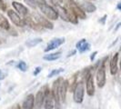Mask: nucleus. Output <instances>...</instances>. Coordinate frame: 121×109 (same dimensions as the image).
<instances>
[{
    "mask_svg": "<svg viewBox=\"0 0 121 109\" xmlns=\"http://www.w3.org/2000/svg\"><path fill=\"white\" fill-rule=\"evenodd\" d=\"M11 109H21V106H20L18 104H17V105H15Z\"/></svg>",
    "mask_w": 121,
    "mask_h": 109,
    "instance_id": "f704fd0d",
    "label": "nucleus"
},
{
    "mask_svg": "<svg viewBox=\"0 0 121 109\" xmlns=\"http://www.w3.org/2000/svg\"><path fill=\"white\" fill-rule=\"evenodd\" d=\"M0 27L5 30H9V28H10V25H9L8 20L1 14H0Z\"/></svg>",
    "mask_w": 121,
    "mask_h": 109,
    "instance_id": "4be33fe9",
    "label": "nucleus"
},
{
    "mask_svg": "<svg viewBox=\"0 0 121 109\" xmlns=\"http://www.w3.org/2000/svg\"><path fill=\"white\" fill-rule=\"evenodd\" d=\"M67 90H68V82L67 80H63L59 86V97H60V101L63 103L66 101Z\"/></svg>",
    "mask_w": 121,
    "mask_h": 109,
    "instance_id": "ddd939ff",
    "label": "nucleus"
},
{
    "mask_svg": "<svg viewBox=\"0 0 121 109\" xmlns=\"http://www.w3.org/2000/svg\"><path fill=\"white\" fill-rule=\"evenodd\" d=\"M35 106V96L33 94L28 95L22 104L21 109H34Z\"/></svg>",
    "mask_w": 121,
    "mask_h": 109,
    "instance_id": "f8f14e48",
    "label": "nucleus"
},
{
    "mask_svg": "<svg viewBox=\"0 0 121 109\" xmlns=\"http://www.w3.org/2000/svg\"><path fill=\"white\" fill-rule=\"evenodd\" d=\"M73 93H74V95H73L74 101L78 104L82 103L83 99H84V95H85V85H84L83 80L78 82V85L76 86V88L74 89Z\"/></svg>",
    "mask_w": 121,
    "mask_h": 109,
    "instance_id": "7ed1b4c3",
    "label": "nucleus"
},
{
    "mask_svg": "<svg viewBox=\"0 0 121 109\" xmlns=\"http://www.w3.org/2000/svg\"><path fill=\"white\" fill-rule=\"evenodd\" d=\"M46 4H48V5H49V6H53V7H55L56 6V5L54 4V2L52 1V0H43Z\"/></svg>",
    "mask_w": 121,
    "mask_h": 109,
    "instance_id": "c85d7f7f",
    "label": "nucleus"
},
{
    "mask_svg": "<svg viewBox=\"0 0 121 109\" xmlns=\"http://www.w3.org/2000/svg\"><path fill=\"white\" fill-rule=\"evenodd\" d=\"M97 54V51H95L94 53H92V54H91V55H90V60L92 61V62L94 61V59H95V57H96Z\"/></svg>",
    "mask_w": 121,
    "mask_h": 109,
    "instance_id": "c756f323",
    "label": "nucleus"
},
{
    "mask_svg": "<svg viewBox=\"0 0 121 109\" xmlns=\"http://www.w3.org/2000/svg\"><path fill=\"white\" fill-rule=\"evenodd\" d=\"M117 10H121V1L117 5Z\"/></svg>",
    "mask_w": 121,
    "mask_h": 109,
    "instance_id": "4c0bfd02",
    "label": "nucleus"
},
{
    "mask_svg": "<svg viewBox=\"0 0 121 109\" xmlns=\"http://www.w3.org/2000/svg\"><path fill=\"white\" fill-rule=\"evenodd\" d=\"M79 6L84 10L85 13H93L97 10V6H95L94 4H92L91 2H89V1H86V0L81 2V4L79 5Z\"/></svg>",
    "mask_w": 121,
    "mask_h": 109,
    "instance_id": "4468645a",
    "label": "nucleus"
},
{
    "mask_svg": "<svg viewBox=\"0 0 121 109\" xmlns=\"http://www.w3.org/2000/svg\"><path fill=\"white\" fill-rule=\"evenodd\" d=\"M90 44L89 43L86 42V40L85 38H83V39H81V40H79L78 42L77 43V45H76V47L77 49L79 51V53H84V52H86V51H88L89 49H90Z\"/></svg>",
    "mask_w": 121,
    "mask_h": 109,
    "instance_id": "2eb2a0df",
    "label": "nucleus"
},
{
    "mask_svg": "<svg viewBox=\"0 0 121 109\" xmlns=\"http://www.w3.org/2000/svg\"><path fill=\"white\" fill-rule=\"evenodd\" d=\"M44 100H45V94H44L43 90H39L37 92L36 98H35V104H36L37 108H40L44 105Z\"/></svg>",
    "mask_w": 121,
    "mask_h": 109,
    "instance_id": "6ab92c4d",
    "label": "nucleus"
},
{
    "mask_svg": "<svg viewBox=\"0 0 121 109\" xmlns=\"http://www.w3.org/2000/svg\"><path fill=\"white\" fill-rule=\"evenodd\" d=\"M62 52H57V53H52V54H45L43 56V59L46 61H55L59 59L61 57Z\"/></svg>",
    "mask_w": 121,
    "mask_h": 109,
    "instance_id": "412c9836",
    "label": "nucleus"
},
{
    "mask_svg": "<svg viewBox=\"0 0 121 109\" xmlns=\"http://www.w3.org/2000/svg\"><path fill=\"white\" fill-rule=\"evenodd\" d=\"M64 79L62 77H59L57 78L54 83H53V86H52V89H51V92H52V95H53V97H54L55 100V106H56V109H60V97H59V86H60L61 82L63 81Z\"/></svg>",
    "mask_w": 121,
    "mask_h": 109,
    "instance_id": "20e7f679",
    "label": "nucleus"
},
{
    "mask_svg": "<svg viewBox=\"0 0 121 109\" xmlns=\"http://www.w3.org/2000/svg\"><path fill=\"white\" fill-rule=\"evenodd\" d=\"M8 31H11V33H10V34H11V35H13V36H17V31L15 30L14 28H12L11 26H10V28H9V30H8Z\"/></svg>",
    "mask_w": 121,
    "mask_h": 109,
    "instance_id": "7c9ffc66",
    "label": "nucleus"
},
{
    "mask_svg": "<svg viewBox=\"0 0 121 109\" xmlns=\"http://www.w3.org/2000/svg\"><path fill=\"white\" fill-rule=\"evenodd\" d=\"M0 44H1V42H0Z\"/></svg>",
    "mask_w": 121,
    "mask_h": 109,
    "instance_id": "a19ab883",
    "label": "nucleus"
},
{
    "mask_svg": "<svg viewBox=\"0 0 121 109\" xmlns=\"http://www.w3.org/2000/svg\"><path fill=\"white\" fill-rule=\"evenodd\" d=\"M76 53H77V50H73V51H71V52L68 54V55H67V56L69 57V56H71V55H74V54H76Z\"/></svg>",
    "mask_w": 121,
    "mask_h": 109,
    "instance_id": "c9c22d12",
    "label": "nucleus"
},
{
    "mask_svg": "<svg viewBox=\"0 0 121 109\" xmlns=\"http://www.w3.org/2000/svg\"><path fill=\"white\" fill-rule=\"evenodd\" d=\"M37 7L40 9V11L48 18L49 20H56L58 18V14L55 7L46 4L42 0H37Z\"/></svg>",
    "mask_w": 121,
    "mask_h": 109,
    "instance_id": "f257e3e1",
    "label": "nucleus"
},
{
    "mask_svg": "<svg viewBox=\"0 0 121 109\" xmlns=\"http://www.w3.org/2000/svg\"><path fill=\"white\" fill-rule=\"evenodd\" d=\"M5 77H6V74L2 72V70L0 69V80H3V79H5Z\"/></svg>",
    "mask_w": 121,
    "mask_h": 109,
    "instance_id": "2f4dec72",
    "label": "nucleus"
},
{
    "mask_svg": "<svg viewBox=\"0 0 121 109\" xmlns=\"http://www.w3.org/2000/svg\"><path fill=\"white\" fill-rule=\"evenodd\" d=\"M42 41H43V39L41 37H36V38L30 39V40L26 41V46H28V47H34V46H37L38 44L42 43Z\"/></svg>",
    "mask_w": 121,
    "mask_h": 109,
    "instance_id": "5701e85b",
    "label": "nucleus"
},
{
    "mask_svg": "<svg viewBox=\"0 0 121 109\" xmlns=\"http://www.w3.org/2000/svg\"><path fill=\"white\" fill-rule=\"evenodd\" d=\"M119 65H120V71H121V59H120V63H119Z\"/></svg>",
    "mask_w": 121,
    "mask_h": 109,
    "instance_id": "58836bf2",
    "label": "nucleus"
},
{
    "mask_svg": "<svg viewBox=\"0 0 121 109\" xmlns=\"http://www.w3.org/2000/svg\"><path fill=\"white\" fill-rule=\"evenodd\" d=\"M7 16H8V17L10 18V20L12 21L13 24L16 25L17 26H24V25H26L24 19L21 18V17L17 12H15L14 10H8L7 11Z\"/></svg>",
    "mask_w": 121,
    "mask_h": 109,
    "instance_id": "0eeeda50",
    "label": "nucleus"
},
{
    "mask_svg": "<svg viewBox=\"0 0 121 109\" xmlns=\"http://www.w3.org/2000/svg\"><path fill=\"white\" fill-rule=\"evenodd\" d=\"M78 75H79V72L75 73L73 75H71V77L67 80V82H68V89L70 90V92L74 91V89L76 88V86L78 85Z\"/></svg>",
    "mask_w": 121,
    "mask_h": 109,
    "instance_id": "f3484780",
    "label": "nucleus"
},
{
    "mask_svg": "<svg viewBox=\"0 0 121 109\" xmlns=\"http://www.w3.org/2000/svg\"><path fill=\"white\" fill-rule=\"evenodd\" d=\"M12 6H13V7L15 8V10H16L21 17H23V18L29 15L28 9H27L26 6H25L23 4H21V3H19V2H17V1H13Z\"/></svg>",
    "mask_w": 121,
    "mask_h": 109,
    "instance_id": "9b49d317",
    "label": "nucleus"
},
{
    "mask_svg": "<svg viewBox=\"0 0 121 109\" xmlns=\"http://www.w3.org/2000/svg\"><path fill=\"white\" fill-rule=\"evenodd\" d=\"M108 59V57H105V59L102 61L101 66L98 67L97 72V85L99 88L104 87V85H106V63L107 60Z\"/></svg>",
    "mask_w": 121,
    "mask_h": 109,
    "instance_id": "f03ea898",
    "label": "nucleus"
},
{
    "mask_svg": "<svg viewBox=\"0 0 121 109\" xmlns=\"http://www.w3.org/2000/svg\"><path fill=\"white\" fill-rule=\"evenodd\" d=\"M25 3L28 6H30L31 8H33V9H36V7H37V1L36 0H24Z\"/></svg>",
    "mask_w": 121,
    "mask_h": 109,
    "instance_id": "a878e982",
    "label": "nucleus"
},
{
    "mask_svg": "<svg viewBox=\"0 0 121 109\" xmlns=\"http://www.w3.org/2000/svg\"><path fill=\"white\" fill-rule=\"evenodd\" d=\"M107 17H108V16H107V15H105V16H104L103 17L101 18V19H100V20H99V22H100V23H102V24H105V22H106V19H107Z\"/></svg>",
    "mask_w": 121,
    "mask_h": 109,
    "instance_id": "473e14b6",
    "label": "nucleus"
},
{
    "mask_svg": "<svg viewBox=\"0 0 121 109\" xmlns=\"http://www.w3.org/2000/svg\"><path fill=\"white\" fill-rule=\"evenodd\" d=\"M65 71L63 68H58V69H53L51 72L48 74V77L50 78V77H53V76H56V75H58L59 74L61 73H63Z\"/></svg>",
    "mask_w": 121,
    "mask_h": 109,
    "instance_id": "b1692460",
    "label": "nucleus"
},
{
    "mask_svg": "<svg viewBox=\"0 0 121 109\" xmlns=\"http://www.w3.org/2000/svg\"><path fill=\"white\" fill-rule=\"evenodd\" d=\"M41 70H42V68H41V67H37L36 68V69H35V71L33 72V75H38L39 73L41 72Z\"/></svg>",
    "mask_w": 121,
    "mask_h": 109,
    "instance_id": "cd10ccee",
    "label": "nucleus"
},
{
    "mask_svg": "<svg viewBox=\"0 0 121 109\" xmlns=\"http://www.w3.org/2000/svg\"><path fill=\"white\" fill-rule=\"evenodd\" d=\"M32 17L36 19V21L42 26L43 28H48V29H53L54 25L50 22V20L45 18L44 17H42L41 15L37 14V13H33Z\"/></svg>",
    "mask_w": 121,
    "mask_h": 109,
    "instance_id": "423d86ee",
    "label": "nucleus"
},
{
    "mask_svg": "<svg viewBox=\"0 0 121 109\" xmlns=\"http://www.w3.org/2000/svg\"><path fill=\"white\" fill-rule=\"evenodd\" d=\"M86 94L89 96H93L95 95V85H94V78L92 74L89 73L86 77Z\"/></svg>",
    "mask_w": 121,
    "mask_h": 109,
    "instance_id": "1a4fd4ad",
    "label": "nucleus"
},
{
    "mask_svg": "<svg viewBox=\"0 0 121 109\" xmlns=\"http://www.w3.org/2000/svg\"><path fill=\"white\" fill-rule=\"evenodd\" d=\"M43 92L45 94V100H44V108L45 109H53L55 107V100L52 92L48 88V85H46L43 88Z\"/></svg>",
    "mask_w": 121,
    "mask_h": 109,
    "instance_id": "39448f33",
    "label": "nucleus"
},
{
    "mask_svg": "<svg viewBox=\"0 0 121 109\" xmlns=\"http://www.w3.org/2000/svg\"><path fill=\"white\" fill-rule=\"evenodd\" d=\"M23 19H24L25 25H28L30 28H32L33 30H36V31L43 30V27L36 22V19L32 17V15H28V16H26V17L23 18Z\"/></svg>",
    "mask_w": 121,
    "mask_h": 109,
    "instance_id": "6e6552de",
    "label": "nucleus"
},
{
    "mask_svg": "<svg viewBox=\"0 0 121 109\" xmlns=\"http://www.w3.org/2000/svg\"><path fill=\"white\" fill-rule=\"evenodd\" d=\"M55 9L56 10V12L58 14V17H61L63 20H65V21H68L67 10H66V8L64 6H62L61 5H56Z\"/></svg>",
    "mask_w": 121,
    "mask_h": 109,
    "instance_id": "a211bd4d",
    "label": "nucleus"
},
{
    "mask_svg": "<svg viewBox=\"0 0 121 109\" xmlns=\"http://www.w3.org/2000/svg\"><path fill=\"white\" fill-rule=\"evenodd\" d=\"M6 8H7V6H6V2L4 0H0V10L6 12Z\"/></svg>",
    "mask_w": 121,
    "mask_h": 109,
    "instance_id": "bb28decb",
    "label": "nucleus"
},
{
    "mask_svg": "<svg viewBox=\"0 0 121 109\" xmlns=\"http://www.w3.org/2000/svg\"><path fill=\"white\" fill-rule=\"evenodd\" d=\"M120 26H121V22H119L118 24L117 25V26L115 27V30H114V31H115V32H116V31H117V30H118V28H119Z\"/></svg>",
    "mask_w": 121,
    "mask_h": 109,
    "instance_id": "e433bc0d",
    "label": "nucleus"
},
{
    "mask_svg": "<svg viewBox=\"0 0 121 109\" xmlns=\"http://www.w3.org/2000/svg\"><path fill=\"white\" fill-rule=\"evenodd\" d=\"M55 5H61V0H52Z\"/></svg>",
    "mask_w": 121,
    "mask_h": 109,
    "instance_id": "72a5a7b5",
    "label": "nucleus"
},
{
    "mask_svg": "<svg viewBox=\"0 0 121 109\" xmlns=\"http://www.w3.org/2000/svg\"><path fill=\"white\" fill-rule=\"evenodd\" d=\"M65 42H66L65 37L54 38V39H52V40L48 44L47 47L45 48V52H49V51H51V50H54V49L57 48L58 46H62Z\"/></svg>",
    "mask_w": 121,
    "mask_h": 109,
    "instance_id": "9d476101",
    "label": "nucleus"
},
{
    "mask_svg": "<svg viewBox=\"0 0 121 109\" xmlns=\"http://www.w3.org/2000/svg\"><path fill=\"white\" fill-rule=\"evenodd\" d=\"M17 68L19 70H21L22 72H26L27 69V65L25 61H19L17 64Z\"/></svg>",
    "mask_w": 121,
    "mask_h": 109,
    "instance_id": "393cba45",
    "label": "nucleus"
},
{
    "mask_svg": "<svg viewBox=\"0 0 121 109\" xmlns=\"http://www.w3.org/2000/svg\"><path fill=\"white\" fill-rule=\"evenodd\" d=\"M89 1H96V0H89Z\"/></svg>",
    "mask_w": 121,
    "mask_h": 109,
    "instance_id": "ea45409f",
    "label": "nucleus"
},
{
    "mask_svg": "<svg viewBox=\"0 0 121 109\" xmlns=\"http://www.w3.org/2000/svg\"><path fill=\"white\" fill-rule=\"evenodd\" d=\"M118 53H116L112 59L110 61V74L112 75H115L117 73V63H118Z\"/></svg>",
    "mask_w": 121,
    "mask_h": 109,
    "instance_id": "dca6fc26",
    "label": "nucleus"
},
{
    "mask_svg": "<svg viewBox=\"0 0 121 109\" xmlns=\"http://www.w3.org/2000/svg\"><path fill=\"white\" fill-rule=\"evenodd\" d=\"M64 7H65V6H64ZM65 8H66L67 13L68 22H70V23H72V24H78V18L77 17V16L75 15L74 11H73L72 9H70V8H67V7H65Z\"/></svg>",
    "mask_w": 121,
    "mask_h": 109,
    "instance_id": "aec40b11",
    "label": "nucleus"
}]
</instances>
